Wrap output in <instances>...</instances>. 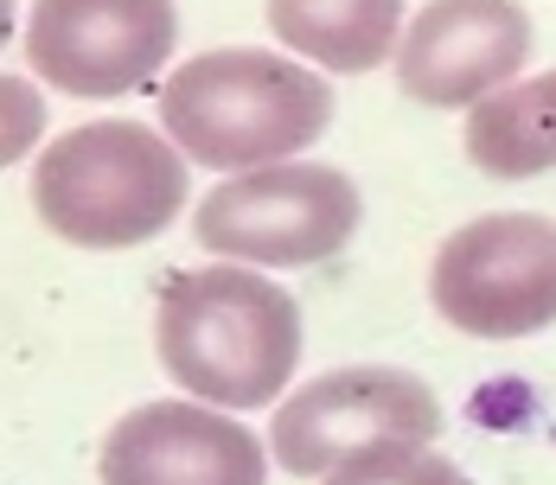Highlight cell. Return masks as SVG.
Here are the masks:
<instances>
[{"mask_svg": "<svg viewBox=\"0 0 556 485\" xmlns=\"http://www.w3.org/2000/svg\"><path fill=\"white\" fill-rule=\"evenodd\" d=\"M327 485H473L447 454L435 447H416V441H384V447H365L352 460H339Z\"/></svg>", "mask_w": 556, "mask_h": 485, "instance_id": "obj_12", "label": "cell"}, {"mask_svg": "<svg viewBox=\"0 0 556 485\" xmlns=\"http://www.w3.org/2000/svg\"><path fill=\"white\" fill-rule=\"evenodd\" d=\"M154 352L167 378L205 409H269L301 365L294 294L243 263H199L161 288Z\"/></svg>", "mask_w": 556, "mask_h": 485, "instance_id": "obj_1", "label": "cell"}, {"mask_svg": "<svg viewBox=\"0 0 556 485\" xmlns=\"http://www.w3.org/2000/svg\"><path fill=\"white\" fill-rule=\"evenodd\" d=\"M365 224L358 186L320 161H281L230 173L192 212V237L205 256L243 269H307L339 256Z\"/></svg>", "mask_w": 556, "mask_h": 485, "instance_id": "obj_4", "label": "cell"}, {"mask_svg": "<svg viewBox=\"0 0 556 485\" xmlns=\"http://www.w3.org/2000/svg\"><path fill=\"white\" fill-rule=\"evenodd\" d=\"M442 434V396L403 365H345L327 378L301 383L281 396L269 422V460L294 480H327L339 460L384 447V441H416L435 447Z\"/></svg>", "mask_w": 556, "mask_h": 485, "instance_id": "obj_6", "label": "cell"}, {"mask_svg": "<svg viewBox=\"0 0 556 485\" xmlns=\"http://www.w3.org/2000/svg\"><path fill=\"white\" fill-rule=\"evenodd\" d=\"M103 485H269V447L192 396L141 403L103 434Z\"/></svg>", "mask_w": 556, "mask_h": 485, "instance_id": "obj_9", "label": "cell"}, {"mask_svg": "<svg viewBox=\"0 0 556 485\" xmlns=\"http://www.w3.org/2000/svg\"><path fill=\"white\" fill-rule=\"evenodd\" d=\"M39 141H46V97L26 77L0 71V166L39 154Z\"/></svg>", "mask_w": 556, "mask_h": 485, "instance_id": "obj_13", "label": "cell"}, {"mask_svg": "<svg viewBox=\"0 0 556 485\" xmlns=\"http://www.w3.org/2000/svg\"><path fill=\"white\" fill-rule=\"evenodd\" d=\"M467 161L493 179H538L556 166V71L518 77L467 109Z\"/></svg>", "mask_w": 556, "mask_h": 485, "instance_id": "obj_11", "label": "cell"}, {"mask_svg": "<svg viewBox=\"0 0 556 485\" xmlns=\"http://www.w3.org/2000/svg\"><path fill=\"white\" fill-rule=\"evenodd\" d=\"M179 46L173 0H33L26 64L64 97H128Z\"/></svg>", "mask_w": 556, "mask_h": 485, "instance_id": "obj_7", "label": "cell"}, {"mask_svg": "<svg viewBox=\"0 0 556 485\" xmlns=\"http://www.w3.org/2000/svg\"><path fill=\"white\" fill-rule=\"evenodd\" d=\"M403 13L409 0H269V33L307 71L320 64V71L365 77L396 52Z\"/></svg>", "mask_w": 556, "mask_h": 485, "instance_id": "obj_10", "label": "cell"}, {"mask_svg": "<svg viewBox=\"0 0 556 485\" xmlns=\"http://www.w3.org/2000/svg\"><path fill=\"white\" fill-rule=\"evenodd\" d=\"M13 7H20V0H0V52H7V39H13Z\"/></svg>", "mask_w": 556, "mask_h": 485, "instance_id": "obj_14", "label": "cell"}, {"mask_svg": "<svg viewBox=\"0 0 556 485\" xmlns=\"http://www.w3.org/2000/svg\"><path fill=\"white\" fill-rule=\"evenodd\" d=\"M192 199V173L148 122H84L33 154V212L77 250L154 243Z\"/></svg>", "mask_w": 556, "mask_h": 485, "instance_id": "obj_3", "label": "cell"}, {"mask_svg": "<svg viewBox=\"0 0 556 485\" xmlns=\"http://www.w3.org/2000/svg\"><path fill=\"white\" fill-rule=\"evenodd\" d=\"M333 122V90L320 71L288 52H224L186 58L161 84V135L186 166L256 173L307 154Z\"/></svg>", "mask_w": 556, "mask_h": 485, "instance_id": "obj_2", "label": "cell"}, {"mask_svg": "<svg viewBox=\"0 0 556 485\" xmlns=\"http://www.w3.org/2000/svg\"><path fill=\"white\" fill-rule=\"evenodd\" d=\"M429 301L467 339H531L556 326V224L486 212L447 230L429 263Z\"/></svg>", "mask_w": 556, "mask_h": 485, "instance_id": "obj_5", "label": "cell"}, {"mask_svg": "<svg viewBox=\"0 0 556 485\" xmlns=\"http://www.w3.org/2000/svg\"><path fill=\"white\" fill-rule=\"evenodd\" d=\"M531 13L518 0H422L390 52L396 90L422 109H473L518 84Z\"/></svg>", "mask_w": 556, "mask_h": 485, "instance_id": "obj_8", "label": "cell"}]
</instances>
